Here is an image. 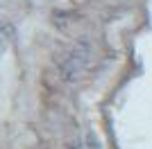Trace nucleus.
<instances>
[{
	"mask_svg": "<svg viewBox=\"0 0 152 149\" xmlns=\"http://www.w3.org/2000/svg\"><path fill=\"white\" fill-rule=\"evenodd\" d=\"M14 38V27L9 23H0V59L5 56V52L9 50Z\"/></svg>",
	"mask_w": 152,
	"mask_h": 149,
	"instance_id": "obj_2",
	"label": "nucleus"
},
{
	"mask_svg": "<svg viewBox=\"0 0 152 149\" xmlns=\"http://www.w3.org/2000/svg\"><path fill=\"white\" fill-rule=\"evenodd\" d=\"M77 149H98V142H93V138H89V142L82 145V147H77Z\"/></svg>",
	"mask_w": 152,
	"mask_h": 149,
	"instance_id": "obj_3",
	"label": "nucleus"
},
{
	"mask_svg": "<svg viewBox=\"0 0 152 149\" xmlns=\"http://www.w3.org/2000/svg\"><path fill=\"white\" fill-rule=\"evenodd\" d=\"M89 48L84 43L75 45V48H70L66 54L61 56V61H59V72L66 81H75L80 74L86 70L89 66Z\"/></svg>",
	"mask_w": 152,
	"mask_h": 149,
	"instance_id": "obj_1",
	"label": "nucleus"
}]
</instances>
